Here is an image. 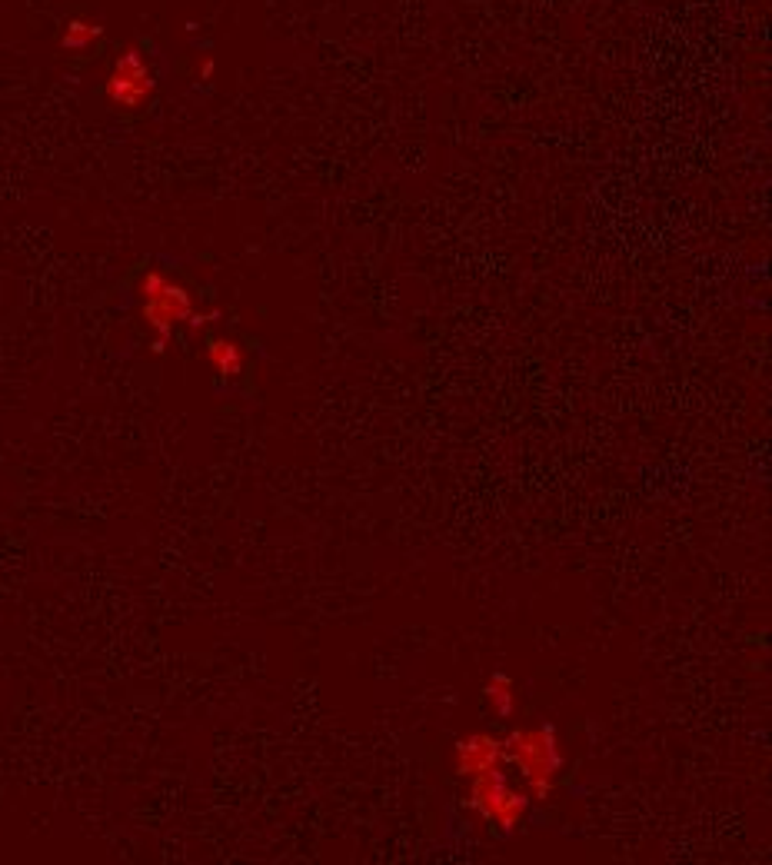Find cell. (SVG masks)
<instances>
[{
  "label": "cell",
  "mask_w": 772,
  "mask_h": 865,
  "mask_svg": "<svg viewBox=\"0 0 772 865\" xmlns=\"http://www.w3.org/2000/svg\"><path fill=\"white\" fill-rule=\"evenodd\" d=\"M503 756L506 762H513V766L523 772L526 786H530V796L536 802H546L553 796L556 776H560V769H563V749H560V739H556L553 726L543 722V726L510 732V739L503 742Z\"/></svg>",
  "instance_id": "6da1fadb"
},
{
  "label": "cell",
  "mask_w": 772,
  "mask_h": 865,
  "mask_svg": "<svg viewBox=\"0 0 772 865\" xmlns=\"http://www.w3.org/2000/svg\"><path fill=\"white\" fill-rule=\"evenodd\" d=\"M140 297H144V323L154 330V353H164L177 323L193 317V297L160 270H147L140 277Z\"/></svg>",
  "instance_id": "7a4b0ae2"
},
{
  "label": "cell",
  "mask_w": 772,
  "mask_h": 865,
  "mask_svg": "<svg viewBox=\"0 0 772 865\" xmlns=\"http://www.w3.org/2000/svg\"><path fill=\"white\" fill-rule=\"evenodd\" d=\"M470 809H476L486 822L500 826L503 832L516 829L523 822V816L530 812V796L516 792L510 782H506L503 769H490L483 776L470 779Z\"/></svg>",
  "instance_id": "3957f363"
},
{
  "label": "cell",
  "mask_w": 772,
  "mask_h": 865,
  "mask_svg": "<svg viewBox=\"0 0 772 865\" xmlns=\"http://www.w3.org/2000/svg\"><path fill=\"white\" fill-rule=\"evenodd\" d=\"M154 70H150L147 57L140 54L137 44H130L124 54L117 57L114 70L107 77V100L117 110H140L154 97Z\"/></svg>",
  "instance_id": "277c9868"
},
{
  "label": "cell",
  "mask_w": 772,
  "mask_h": 865,
  "mask_svg": "<svg viewBox=\"0 0 772 865\" xmlns=\"http://www.w3.org/2000/svg\"><path fill=\"white\" fill-rule=\"evenodd\" d=\"M453 762H456V776L463 779H473V776H483L490 769H503V742L493 739L490 732H473L456 742V752H453Z\"/></svg>",
  "instance_id": "5b68a950"
},
{
  "label": "cell",
  "mask_w": 772,
  "mask_h": 865,
  "mask_svg": "<svg viewBox=\"0 0 772 865\" xmlns=\"http://www.w3.org/2000/svg\"><path fill=\"white\" fill-rule=\"evenodd\" d=\"M104 37V27L90 17H74L64 24V34H60V47L64 50H87L94 47L97 40Z\"/></svg>",
  "instance_id": "8992f818"
},
{
  "label": "cell",
  "mask_w": 772,
  "mask_h": 865,
  "mask_svg": "<svg viewBox=\"0 0 772 865\" xmlns=\"http://www.w3.org/2000/svg\"><path fill=\"white\" fill-rule=\"evenodd\" d=\"M207 360H210V366H213V370H217L220 376H237V373L243 370V363H247V356H243L240 343H233V340H210Z\"/></svg>",
  "instance_id": "52a82bcc"
},
{
  "label": "cell",
  "mask_w": 772,
  "mask_h": 865,
  "mask_svg": "<svg viewBox=\"0 0 772 865\" xmlns=\"http://www.w3.org/2000/svg\"><path fill=\"white\" fill-rule=\"evenodd\" d=\"M486 706H490L500 719H510L516 709V692H513V679L506 673H496L490 683H486Z\"/></svg>",
  "instance_id": "ba28073f"
},
{
  "label": "cell",
  "mask_w": 772,
  "mask_h": 865,
  "mask_svg": "<svg viewBox=\"0 0 772 865\" xmlns=\"http://www.w3.org/2000/svg\"><path fill=\"white\" fill-rule=\"evenodd\" d=\"M197 74H200V80H210V74H213V57H203V60H200Z\"/></svg>",
  "instance_id": "9c48e42d"
}]
</instances>
